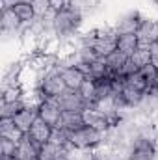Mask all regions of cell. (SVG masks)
<instances>
[{
    "label": "cell",
    "mask_w": 158,
    "mask_h": 160,
    "mask_svg": "<svg viewBox=\"0 0 158 160\" xmlns=\"http://www.w3.org/2000/svg\"><path fill=\"white\" fill-rule=\"evenodd\" d=\"M128 160H158V134L156 130L138 134L130 143Z\"/></svg>",
    "instance_id": "6da1fadb"
},
{
    "label": "cell",
    "mask_w": 158,
    "mask_h": 160,
    "mask_svg": "<svg viewBox=\"0 0 158 160\" xmlns=\"http://www.w3.org/2000/svg\"><path fill=\"white\" fill-rule=\"evenodd\" d=\"M104 138H106L104 130L84 125L82 128L69 134V149H78V151H82V149H97V147H101L104 143Z\"/></svg>",
    "instance_id": "7a4b0ae2"
},
{
    "label": "cell",
    "mask_w": 158,
    "mask_h": 160,
    "mask_svg": "<svg viewBox=\"0 0 158 160\" xmlns=\"http://www.w3.org/2000/svg\"><path fill=\"white\" fill-rule=\"evenodd\" d=\"M39 89L43 91L45 99H60V97L67 91L65 82H63V78H62L60 69H54V71H50L48 75L41 77Z\"/></svg>",
    "instance_id": "3957f363"
},
{
    "label": "cell",
    "mask_w": 158,
    "mask_h": 160,
    "mask_svg": "<svg viewBox=\"0 0 158 160\" xmlns=\"http://www.w3.org/2000/svg\"><path fill=\"white\" fill-rule=\"evenodd\" d=\"M143 19H145V15L140 9H128V11L119 15L116 19V22H112V26L116 28L117 36H121V34H136L140 24L143 22Z\"/></svg>",
    "instance_id": "277c9868"
},
{
    "label": "cell",
    "mask_w": 158,
    "mask_h": 160,
    "mask_svg": "<svg viewBox=\"0 0 158 160\" xmlns=\"http://www.w3.org/2000/svg\"><path fill=\"white\" fill-rule=\"evenodd\" d=\"M62 106H60V101L58 99H45L37 108V118L41 121H45L47 125H50L52 128H56L62 121Z\"/></svg>",
    "instance_id": "5b68a950"
},
{
    "label": "cell",
    "mask_w": 158,
    "mask_h": 160,
    "mask_svg": "<svg viewBox=\"0 0 158 160\" xmlns=\"http://www.w3.org/2000/svg\"><path fill=\"white\" fill-rule=\"evenodd\" d=\"M136 36L140 39V45H143V47H151V45L158 43V19L145 15V19L140 24Z\"/></svg>",
    "instance_id": "8992f818"
},
{
    "label": "cell",
    "mask_w": 158,
    "mask_h": 160,
    "mask_svg": "<svg viewBox=\"0 0 158 160\" xmlns=\"http://www.w3.org/2000/svg\"><path fill=\"white\" fill-rule=\"evenodd\" d=\"M58 101H60V106H62L63 112H78V114H82L87 108V102L80 95V91H69L67 89Z\"/></svg>",
    "instance_id": "52a82bcc"
},
{
    "label": "cell",
    "mask_w": 158,
    "mask_h": 160,
    "mask_svg": "<svg viewBox=\"0 0 158 160\" xmlns=\"http://www.w3.org/2000/svg\"><path fill=\"white\" fill-rule=\"evenodd\" d=\"M117 32H112V34H106V36H101L97 38L93 43V50L99 58H108L110 54H114L117 50Z\"/></svg>",
    "instance_id": "ba28073f"
},
{
    "label": "cell",
    "mask_w": 158,
    "mask_h": 160,
    "mask_svg": "<svg viewBox=\"0 0 158 160\" xmlns=\"http://www.w3.org/2000/svg\"><path fill=\"white\" fill-rule=\"evenodd\" d=\"M60 73H62V78H63L65 88L69 91H78L82 88V84L86 82V78H87L78 67H67V69H62Z\"/></svg>",
    "instance_id": "9c48e42d"
},
{
    "label": "cell",
    "mask_w": 158,
    "mask_h": 160,
    "mask_svg": "<svg viewBox=\"0 0 158 160\" xmlns=\"http://www.w3.org/2000/svg\"><path fill=\"white\" fill-rule=\"evenodd\" d=\"M41 145L36 143L28 134H24V138L19 142V149H17V157L21 160H37L39 157Z\"/></svg>",
    "instance_id": "30bf717a"
},
{
    "label": "cell",
    "mask_w": 158,
    "mask_h": 160,
    "mask_svg": "<svg viewBox=\"0 0 158 160\" xmlns=\"http://www.w3.org/2000/svg\"><path fill=\"white\" fill-rule=\"evenodd\" d=\"M52 127L50 125H47L45 121H41L39 118L34 121V125H32V128H30V132H28V136L36 142V143H47V142H50V138H52Z\"/></svg>",
    "instance_id": "8fae6325"
},
{
    "label": "cell",
    "mask_w": 158,
    "mask_h": 160,
    "mask_svg": "<svg viewBox=\"0 0 158 160\" xmlns=\"http://www.w3.org/2000/svg\"><path fill=\"white\" fill-rule=\"evenodd\" d=\"M82 119H84V125L93 127V128H99V130H104V132L110 128L106 116H104L102 112L95 110V108H86V110L82 112Z\"/></svg>",
    "instance_id": "7c38bea8"
},
{
    "label": "cell",
    "mask_w": 158,
    "mask_h": 160,
    "mask_svg": "<svg viewBox=\"0 0 158 160\" xmlns=\"http://www.w3.org/2000/svg\"><path fill=\"white\" fill-rule=\"evenodd\" d=\"M37 119V108H30V106H24L19 114H15V125L24 132V134H28L30 132V128H32V125H34V121Z\"/></svg>",
    "instance_id": "4fadbf2b"
},
{
    "label": "cell",
    "mask_w": 158,
    "mask_h": 160,
    "mask_svg": "<svg viewBox=\"0 0 158 160\" xmlns=\"http://www.w3.org/2000/svg\"><path fill=\"white\" fill-rule=\"evenodd\" d=\"M0 136L2 138H9L15 140L17 143L24 138V132L15 125V121L11 118H0Z\"/></svg>",
    "instance_id": "5bb4252c"
},
{
    "label": "cell",
    "mask_w": 158,
    "mask_h": 160,
    "mask_svg": "<svg viewBox=\"0 0 158 160\" xmlns=\"http://www.w3.org/2000/svg\"><path fill=\"white\" fill-rule=\"evenodd\" d=\"M60 128H65L67 132H75L84 127V119H82V114L78 112H63L62 114V121L58 125Z\"/></svg>",
    "instance_id": "9a60e30c"
},
{
    "label": "cell",
    "mask_w": 158,
    "mask_h": 160,
    "mask_svg": "<svg viewBox=\"0 0 158 160\" xmlns=\"http://www.w3.org/2000/svg\"><path fill=\"white\" fill-rule=\"evenodd\" d=\"M140 47V39L136 34H121L117 38V50L130 58V54Z\"/></svg>",
    "instance_id": "2e32d148"
},
{
    "label": "cell",
    "mask_w": 158,
    "mask_h": 160,
    "mask_svg": "<svg viewBox=\"0 0 158 160\" xmlns=\"http://www.w3.org/2000/svg\"><path fill=\"white\" fill-rule=\"evenodd\" d=\"M130 62L141 71V69H145L147 65H151V48L149 47H143V45H140L132 54H130Z\"/></svg>",
    "instance_id": "e0dca14e"
},
{
    "label": "cell",
    "mask_w": 158,
    "mask_h": 160,
    "mask_svg": "<svg viewBox=\"0 0 158 160\" xmlns=\"http://www.w3.org/2000/svg\"><path fill=\"white\" fill-rule=\"evenodd\" d=\"M26 89L22 84H11L2 88V101H22Z\"/></svg>",
    "instance_id": "ac0fdd59"
},
{
    "label": "cell",
    "mask_w": 158,
    "mask_h": 160,
    "mask_svg": "<svg viewBox=\"0 0 158 160\" xmlns=\"http://www.w3.org/2000/svg\"><path fill=\"white\" fill-rule=\"evenodd\" d=\"M24 108V101H2L0 104V118H15Z\"/></svg>",
    "instance_id": "d6986e66"
},
{
    "label": "cell",
    "mask_w": 158,
    "mask_h": 160,
    "mask_svg": "<svg viewBox=\"0 0 158 160\" xmlns=\"http://www.w3.org/2000/svg\"><path fill=\"white\" fill-rule=\"evenodd\" d=\"M104 60H106V65H108L110 73H112V75H119V71H121V67L126 63L128 56H125L123 52L116 50L114 54H110V56H108V58H104Z\"/></svg>",
    "instance_id": "ffe728a7"
},
{
    "label": "cell",
    "mask_w": 158,
    "mask_h": 160,
    "mask_svg": "<svg viewBox=\"0 0 158 160\" xmlns=\"http://www.w3.org/2000/svg\"><path fill=\"white\" fill-rule=\"evenodd\" d=\"M13 11H15L17 19H19L22 24H28V22H32V21L36 19V13H34L32 4H17V6L13 8Z\"/></svg>",
    "instance_id": "44dd1931"
},
{
    "label": "cell",
    "mask_w": 158,
    "mask_h": 160,
    "mask_svg": "<svg viewBox=\"0 0 158 160\" xmlns=\"http://www.w3.org/2000/svg\"><path fill=\"white\" fill-rule=\"evenodd\" d=\"M126 84H128L130 88L138 89V91H143V93H145L147 88H149V80L143 75V71H136V73H132L130 77H126Z\"/></svg>",
    "instance_id": "7402d4cb"
},
{
    "label": "cell",
    "mask_w": 158,
    "mask_h": 160,
    "mask_svg": "<svg viewBox=\"0 0 158 160\" xmlns=\"http://www.w3.org/2000/svg\"><path fill=\"white\" fill-rule=\"evenodd\" d=\"M17 149H19V143H17L15 140L2 138V136H0V155H2L4 160L17 157Z\"/></svg>",
    "instance_id": "603a6c76"
},
{
    "label": "cell",
    "mask_w": 158,
    "mask_h": 160,
    "mask_svg": "<svg viewBox=\"0 0 158 160\" xmlns=\"http://www.w3.org/2000/svg\"><path fill=\"white\" fill-rule=\"evenodd\" d=\"M32 8H34L36 17H47L52 11L50 0H32Z\"/></svg>",
    "instance_id": "cb8c5ba5"
},
{
    "label": "cell",
    "mask_w": 158,
    "mask_h": 160,
    "mask_svg": "<svg viewBox=\"0 0 158 160\" xmlns=\"http://www.w3.org/2000/svg\"><path fill=\"white\" fill-rule=\"evenodd\" d=\"M69 6H71V0H50V8H52L54 13L62 11V9H65Z\"/></svg>",
    "instance_id": "d4e9b609"
},
{
    "label": "cell",
    "mask_w": 158,
    "mask_h": 160,
    "mask_svg": "<svg viewBox=\"0 0 158 160\" xmlns=\"http://www.w3.org/2000/svg\"><path fill=\"white\" fill-rule=\"evenodd\" d=\"M149 48H151V63H153V65L158 69V43L151 45Z\"/></svg>",
    "instance_id": "484cf974"
},
{
    "label": "cell",
    "mask_w": 158,
    "mask_h": 160,
    "mask_svg": "<svg viewBox=\"0 0 158 160\" xmlns=\"http://www.w3.org/2000/svg\"><path fill=\"white\" fill-rule=\"evenodd\" d=\"M19 4V0H2V11L4 9H13Z\"/></svg>",
    "instance_id": "4316f807"
},
{
    "label": "cell",
    "mask_w": 158,
    "mask_h": 160,
    "mask_svg": "<svg viewBox=\"0 0 158 160\" xmlns=\"http://www.w3.org/2000/svg\"><path fill=\"white\" fill-rule=\"evenodd\" d=\"M2 160H4V158H2ZM7 160H21V158H19V157H13V158H7Z\"/></svg>",
    "instance_id": "83f0119b"
},
{
    "label": "cell",
    "mask_w": 158,
    "mask_h": 160,
    "mask_svg": "<svg viewBox=\"0 0 158 160\" xmlns=\"http://www.w3.org/2000/svg\"><path fill=\"white\" fill-rule=\"evenodd\" d=\"M151 2H153V4H155V6L158 8V0H151Z\"/></svg>",
    "instance_id": "f1b7e54d"
}]
</instances>
